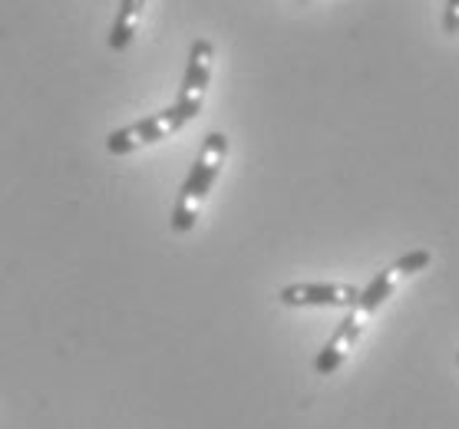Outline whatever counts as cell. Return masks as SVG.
I'll return each mask as SVG.
<instances>
[{
    "label": "cell",
    "mask_w": 459,
    "mask_h": 429,
    "mask_svg": "<svg viewBox=\"0 0 459 429\" xmlns=\"http://www.w3.org/2000/svg\"><path fill=\"white\" fill-rule=\"evenodd\" d=\"M225 156H229V136H225V133H209L205 142H202L199 159H195L192 172L186 176L182 192H178V199H176V211H172V231H176V235H186V231L195 228V219H199L202 205H205L212 185H215L221 176Z\"/></svg>",
    "instance_id": "6da1fadb"
},
{
    "label": "cell",
    "mask_w": 459,
    "mask_h": 429,
    "mask_svg": "<svg viewBox=\"0 0 459 429\" xmlns=\"http://www.w3.org/2000/svg\"><path fill=\"white\" fill-rule=\"evenodd\" d=\"M186 123L188 119L182 116V109H178V106H169L162 113L146 116V119L133 123V126L116 129L113 136L106 139V152H109V156H129V152H139V149H146V146H156L162 139L176 136Z\"/></svg>",
    "instance_id": "7a4b0ae2"
},
{
    "label": "cell",
    "mask_w": 459,
    "mask_h": 429,
    "mask_svg": "<svg viewBox=\"0 0 459 429\" xmlns=\"http://www.w3.org/2000/svg\"><path fill=\"white\" fill-rule=\"evenodd\" d=\"M212 66H215V47L209 40H195L188 50L186 80H182V90H178L176 99V106L182 109L188 123L202 113V103H205V93H209L212 83Z\"/></svg>",
    "instance_id": "3957f363"
},
{
    "label": "cell",
    "mask_w": 459,
    "mask_h": 429,
    "mask_svg": "<svg viewBox=\"0 0 459 429\" xmlns=\"http://www.w3.org/2000/svg\"><path fill=\"white\" fill-rule=\"evenodd\" d=\"M367 324H370V317L360 314L357 307H351V314L341 321V327L334 330V337L324 344V350L317 354V360H314V370H317V377H331L337 366L344 364L347 356H351V350L357 347V340L364 337Z\"/></svg>",
    "instance_id": "277c9868"
},
{
    "label": "cell",
    "mask_w": 459,
    "mask_h": 429,
    "mask_svg": "<svg viewBox=\"0 0 459 429\" xmlns=\"http://www.w3.org/2000/svg\"><path fill=\"white\" fill-rule=\"evenodd\" d=\"M278 297L288 307H354L360 287L354 284H288Z\"/></svg>",
    "instance_id": "5b68a950"
},
{
    "label": "cell",
    "mask_w": 459,
    "mask_h": 429,
    "mask_svg": "<svg viewBox=\"0 0 459 429\" xmlns=\"http://www.w3.org/2000/svg\"><path fill=\"white\" fill-rule=\"evenodd\" d=\"M143 7H146V0H123L119 4V13H116V23L113 30H109V50L123 53L133 37L139 30V21H143Z\"/></svg>",
    "instance_id": "8992f818"
},
{
    "label": "cell",
    "mask_w": 459,
    "mask_h": 429,
    "mask_svg": "<svg viewBox=\"0 0 459 429\" xmlns=\"http://www.w3.org/2000/svg\"><path fill=\"white\" fill-rule=\"evenodd\" d=\"M443 27L446 33L459 37V0H446V13H443Z\"/></svg>",
    "instance_id": "52a82bcc"
},
{
    "label": "cell",
    "mask_w": 459,
    "mask_h": 429,
    "mask_svg": "<svg viewBox=\"0 0 459 429\" xmlns=\"http://www.w3.org/2000/svg\"><path fill=\"white\" fill-rule=\"evenodd\" d=\"M456 364H459V354H456Z\"/></svg>",
    "instance_id": "ba28073f"
}]
</instances>
